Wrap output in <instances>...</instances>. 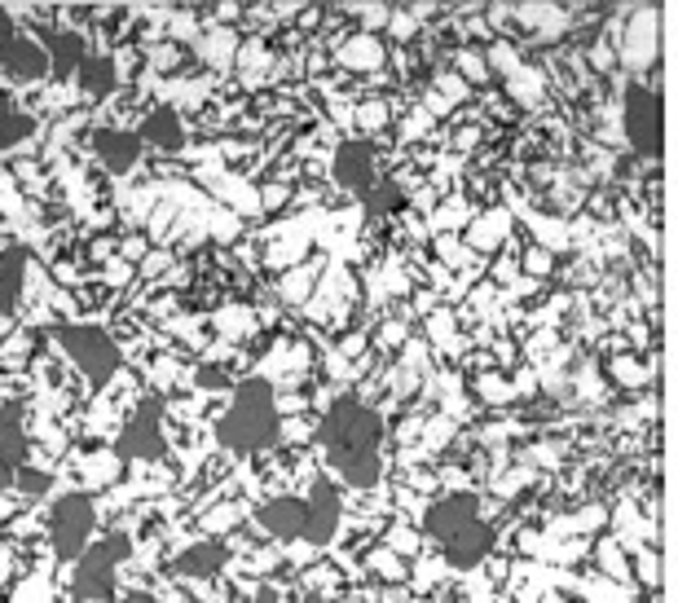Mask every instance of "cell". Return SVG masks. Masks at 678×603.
Segmentation results:
<instances>
[{"label": "cell", "mask_w": 678, "mask_h": 603, "mask_svg": "<svg viewBox=\"0 0 678 603\" xmlns=\"http://www.w3.org/2000/svg\"><path fill=\"white\" fill-rule=\"evenodd\" d=\"M380 436H384V423L358 401H339L321 428V441L335 454V467L353 485H371L380 476Z\"/></svg>", "instance_id": "6da1fadb"}, {"label": "cell", "mask_w": 678, "mask_h": 603, "mask_svg": "<svg viewBox=\"0 0 678 603\" xmlns=\"http://www.w3.org/2000/svg\"><path fill=\"white\" fill-rule=\"evenodd\" d=\"M221 441L229 450H260L278 436V401H273V388L264 379H251L238 388L229 414L221 419Z\"/></svg>", "instance_id": "7a4b0ae2"}, {"label": "cell", "mask_w": 678, "mask_h": 603, "mask_svg": "<svg viewBox=\"0 0 678 603\" xmlns=\"http://www.w3.org/2000/svg\"><path fill=\"white\" fill-rule=\"evenodd\" d=\"M58 340H63V349L71 353V362H76L93 384H106V379L120 371V349H115L98 327H63Z\"/></svg>", "instance_id": "3957f363"}, {"label": "cell", "mask_w": 678, "mask_h": 603, "mask_svg": "<svg viewBox=\"0 0 678 603\" xmlns=\"http://www.w3.org/2000/svg\"><path fill=\"white\" fill-rule=\"evenodd\" d=\"M128 555V542L124 537H106L102 546H93L76 572V594L80 599H111V585H115V564Z\"/></svg>", "instance_id": "277c9868"}, {"label": "cell", "mask_w": 678, "mask_h": 603, "mask_svg": "<svg viewBox=\"0 0 678 603\" xmlns=\"http://www.w3.org/2000/svg\"><path fill=\"white\" fill-rule=\"evenodd\" d=\"M89 528H93V502L84 493H67L58 507H54V546L58 555H80L84 542H89Z\"/></svg>", "instance_id": "5b68a950"}, {"label": "cell", "mask_w": 678, "mask_h": 603, "mask_svg": "<svg viewBox=\"0 0 678 603\" xmlns=\"http://www.w3.org/2000/svg\"><path fill=\"white\" fill-rule=\"evenodd\" d=\"M625 124H630V141L652 155L656 141H660V106H656V93L652 89L634 84L625 93Z\"/></svg>", "instance_id": "8992f818"}, {"label": "cell", "mask_w": 678, "mask_h": 603, "mask_svg": "<svg viewBox=\"0 0 678 603\" xmlns=\"http://www.w3.org/2000/svg\"><path fill=\"white\" fill-rule=\"evenodd\" d=\"M155 419H159V406L155 401H146L133 414V423L120 436V454L124 458H155V454H163V441H159V423Z\"/></svg>", "instance_id": "52a82bcc"}, {"label": "cell", "mask_w": 678, "mask_h": 603, "mask_svg": "<svg viewBox=\"0 0 678 603\" xmlns=\"http://www.w3.org/2000/svg\"><path fill=\"white\" fill-rule=\"evenodd\" d=\"M476 520V498H467V493H454V498H441L428 515H423V528L432 533V537H441V542H450L454 533H463L467 524Z\"/></svg>", "instance_id": "ba28073f"}, {"label": "cell", "mask_w": 678, "mask_h": 603, "mask_svg": "<svg viewBox=\"0 0 678 603\" xmlns=\"http://www.w3.org/2000/svg\"><path fill=\"white\" fill-rule=\"evenodd\" d=\"M335 177H339V185H353L366 194L375 181V150L366 141H344L335 155Z\"/></svg>", "instance_id": "9c48e42d"}, {"label": "cell", "mask_w": 678, "mask_h": 603, "mask_svg": "<svg viewBox=\"0 0 678 603\" xmlns=\"http://www.w3.org/2000/svg\"><path fill=\"white\" fill-rule=\"evenodd\" d=\"M0 67H5L10 80H41L49 71V54L23 36H14L5 49H0Z\"/></svg>", "instance_id": "30bf717a"}, {"label": "cell", "mask_w": 678, "mask_h": 603, "mask_svg": "<svg viewBox=\"0 0 678 603\" xmlns=\"http://www.w3.org/2000/svg\"><path fill=\"white\" fill-rule=\"evenodd\" d=\"M335 520H339V498L330 493V485H317L313 502H304V537L308 542H326L335 533Z\"/></svg>", "instance_id": "8fae6325"}, {"label": "cell", "mask_w": 678, "mask_h": 603, "mask_svg": "<svg viewBox=\"0 0 678 603\" xmlns=\"http://www.w3.org/2000/svg\"><path fill=\"white\" fill-rule=\"evenodd\" d=\"M260 524H264L273 537H295V533H304V502H295V498L269 502V507L260 511Z\"/></svg>", "instance_id": "7c38bea8"}, {"label": "cell", "mask_w": 678, "mask_h": 603, "mask_svg": "<svg viewBox=\"0 0 678 603\" xmlns=\"http://www.w3.org/2000/svg\"><path fill=\"white\" fill-rule=\"evenodd\" d=\"M221 564H225V546H216V542H199V546L181 550L172 568H177L181 577H212Z\"/></svg>", "instance_id": "4fadbf2b"}, {"label": "cell", "mask_w": 678, "mask_h": 603, "mask_svg": "<svg viewBox=\"0 0 678 603\" xmlns=\"http://www.w3.org/2000/svg\"><path fill=\"white\" fill-rule=\"evenodd\" d=\"M137 150H142L137 133H115V128L98 133V155H102V159H106L115 172H124V168L137 159Z\"/></svg>", "instance_id": "5bb4252c"}, {"label": "cell", "mask_w": 678, "mask_h": 603, "mask_svg": "<svg viewBox=\"0 0 678 603\" xmlns=\"http://www.w3.org/2000/svg\"><path fill=\"white\" fill-rule=\"evenodd\" d=\"M485 550H489V528L476 524V520H472L463 533L450 537V559H454V564H476Z\"/></svg>", "instance_id": "9a60e30c"}, {"label": "cell", "mask_w": 678, "mask_h": 603, "mask_svg": "<svg viewBox=\"0 0 678 603\" xmlns=\"http://www.w3.org/2000/svg\"><path fill=\"white\" fill-rule=\"evenodd\" d=\"M181 120L172 115V106H159L146 124H142V141H155V146H181Z\"/></svg>", "instance_id": "2e32d148"}, {"label": "cell", "mask_w": 678, "mask_h": 603, "mask_svg": "<svg viewBox=\"0 0 678 603\" xmlns=\"http://www.w3.org/2000/svg\"><path fill=\"white\" fill-rule=\"evenodd\" d=\"M49 49H54L49 71H58V76H67V71H76V67L84 62V45H80V36H71V32L54 36V41H49Z\"/></svg>", "instance_id": "e0dca14e"}, {"label": "cell", "mask_w": 678, "mask_h": 603, "mask_svg": "<svg viewBox=\"0 0 678 603\" xmlns=\"http://www.w3.org/2000/svg\"><path fill=\"white\" fill-rule=\"evenodd\" d=\"M76 71H80V80H84V89H89L93 98L115 89V62H111V58H84Z\"/></svg>", "instance_id": "ac0fdd59"}, {"label": "cell", "mask_w": 678, "mask_h": 603, "mask_svg": "<svg viewBox=\"0 0 678 603\" xmlns=\"http://www.w3.org/2000/svg\"><path fill=\"white\" fill-rule=\"evenodd\" d=\"M14 414L19 410H5V419H0V463H19L23 458V432L14 428Z\"/></svg>", "instance_id": "d6986e66"}, {"label": "cell", "mask_w": 678, "mask_h": 603, "mask_svg": "<svg viewBox=\"0 0 678 603\" xmlns=\"http://www.w3.org/2000/svg\"><path fill=\"white\" fill-rule=\"evenodd\" d=\"M366 203H371L375 212L397 207V203H402V190H397V185H371V190H366Z\"/></svg>", "instance_id": "ffe728a7"}, {"label": "cell", "mask_w": 678, "mask_h": 603, "mask_svg": "<svg viewBox=\"0 0 678 603\" xmlns=\"http://www.w3.org/2000/svg\"><path fill=\"white\" fill-rule=\"evenodd\" d=\"M14 299H19V282H14V264H10V269H0V314H10Z\"/></svg>", "instance_id": "44dd1931"}, {"label": "cell", "mask_w": 678, "mask_h": 603, "mask_svg": "<svg viewBox=\"0 0 678 603\" xmlns=\"http://www.w3.org/2000/svg\"><path fill=\"white\" fill-rule=\"evenodd\" d=\"M23 133H32V120H23V115H10L5 124H0V146H14Z\"/></svg>", "instance_id": "7402d4cb"}, {"label": "cell", "mask_w": 678, "mask_h": 603, "mask_svg": "<svg viewBox=\"0 0 678 603\" xmlns=\"http://www.w3.org/2000/svg\"><path fill=\"white\" fill-rule=\"evenodd\" d=\"M19 485L36 498V493H45V489H49V476H41V471H23V476H19Z\"/></svg>", "instance_id": "603a6c76"}, {"label": "cell", "mask_w": 678, "mask_h": 603, "mask_svg": "<svg viewBox=\"0 0 678 603\" xmlns=\"http://www.w3.org/2000/svg\"><path fill=\"white\" fill-rule=\"evenodd\" d=\"M10 41H14V19H10L5 10H0V49H5Z\"/></svg>", "instance_id": "cb8c5ba5"}, {"label": "cell", "mask_w": 678, "mask_h": 603, "mask_svg": "<svg viewBox=\"0 0 678 603\" xmlns=\"http://www.w3.org/2000/svg\"><path fill=\"white\" fill-rule=\"evenodd\" d=\"M14 480V471H10V463H0V489H5Z\"/></svg>", "instance_id": "d4e9b609"}, {"label": "cell", "mask_w": 678, "mask_h": 603, "mask_svg": "<svg viewBox=\"0 0 678 603\" xmlns=\"http://www.w3.org/2000/svg\"><path fill=\"white\" fill-rule=\"evenodd\" d=\"M256 603H278V594H260V599H256Z\"/></svg>", "instance_id": "484cf974"}, {"label": "cell", "mask_w": 678, "mask_h": 603, "mask_svg": "<svg viewBox=\"0 0 678 603\" xmlns=\"http://www.w3.org/2000/svg\"><path fill=\"white\" fill-rule=\"evenodd\" d=\"M128 603H150V599H146V594H133V599H128Z\"/></svg>", "instance_id": "4316f807"}]
</instances>
